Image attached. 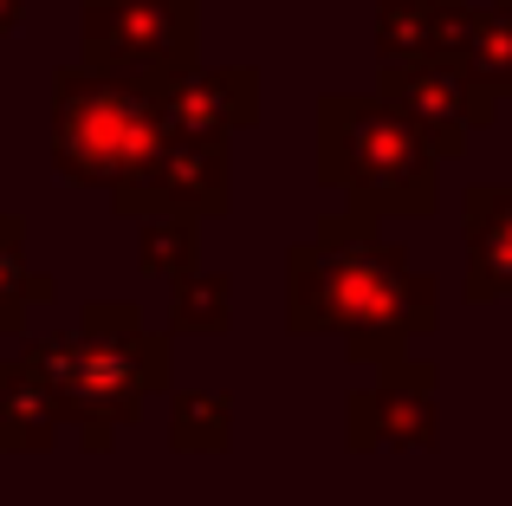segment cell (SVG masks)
Listing matches in <instances>:
<instances>
[{
	"instance_id": "6",
	"label": "cell",
	"mask_w": 512,
	"mask_h": 506,
	"mask_svg": "<svg viewBox=\"0 0 512 506\" xmlns=\"http://www.w3.org/2000/svg\"><path fill=\"white\" fill-rule=\"evenodd\" d=\"M111 208L124 221H156V215L221 221L234 208V156H227V143L208 137H163L111 189Z\"/></svg>"
},
{
	"instance_id": "13",
	"label": "cell",
	"mask_w": 512,
	"mask_h": 506,
	"mask_svg": "<svg viewBox=\"0 0 512 506\" xmlns=\"http://www.w3.org/2000/svg\"><path fill=\"white\" fill-rule=\"evenodd\" d=\"M234 442V390H169V448L221 455Z\"/></svg>"
},
{
	"instance_id": "8",
	"label": "cell",
	"mask_w": 512,
	"mask_h": 506,
	"mask_svg": "<svg viewBox=\"0 0 512 506\" xmlns=\"http://www.w3.org/2000/svg\"><path fill=\"white\" fill-rule=\"evenodd\" d=\"M435 390H441V370L428 357H402V364L376 370V383L344 396L350 455H370V448H435L441 442Z\"/></svg>"
},
{
	"instance_id": "9",
	"label": "cell",
	"mask_w": 512,
	"mask_h": 506,
	"mask_svg": "<svg viewBox=\"0 0 512 506\" xmlns=\"http://www.w3.org/2000/svg\"><path fill=\"white\" fill-rule=\"evenodd\" d=\"M150 98L169 137L227 143L234 130L260 124V72L253 65H188V72L150 78Z\"/></svg>"
},
{
	"instance_id": "10",
	"label": "cell",
	"mask_w": 512,
	"mask_h": 506,
	"mask_svg": "<svg viewBox=\"0 0 512 506\" xmlns=\"http://www.w3.org/2000/svg\"><path fill=\"white\" fill-rule=\"evenodd\" d=\"M474 20L467 0H376V65H461Z\"/></svg>"
},
{
	"instance_id": "16",
	"label": "cell",
	"mask_w": 512,
	"mask_h": 506,
	"mask_svg": "<svg viewBox=\"0 0 512 506\" xmlns=\"http://www.w3.org/2000/svg\"><path fill=\"white\" fill-rule=\"evenodd\" d=\"M467 85L480 91V98H512V0H493V7H480L474 20V46H467L461 59Z\"/></svg>"
},
{
	"instance_id": "12",
	"label": "cell",
	"mask_w": 512,
	"mask_h": 506,
	"mask_svg": "<svg viewBox=\"0 0 512 506\" xmlns=\"http://www.w3.org/2000/svg\"><path fill=\"white\" fill-rule=\"evenodd\" d=\"M65 429V409L33 370L13 357L0 364V455H46Z\"/></svg>"
},
{
	"instance_id": "1",
	"label": "cell",
	"mask_w": 512,
	"mask_h": 506,
	"mask_svg": "<svg viewBox=\"0 0 512 506\" xmlns=\"http://www.w3.org/2000/svg\"><path fill=\"white\" fill-rule=\"evenodd\" d=\"M286 331L292 338H344L350 364L389 370L415 338L441 331V286L415 273L409 247L383 241L376 215L318 221L312 241L286 247Z\"/></svg>"
},
{
	"instance_id": "11",
	"label": "cell",
	"mask_w": 512,
	"mask_h": 506,
	"mask_svg": "<svg viewBox=\"0 0 512 506\" xmlns=\"http://www.w3.org/2000/svg\"><path fill=\"white\" fill-rule=\"evenodd\" d=\"M461 247H467V273H461L467 305L512 299V182H467Z\"/></svg>"
},
{
	"instance_id": "3",
	"label": "cell",
	"mask_w": 512,
	"mask_h": 506,
	"mask_svg": "<svg viewBox=\"0 0 512 506\" xmlns=\"http://www.w3.org/2000/svg\"><path fill=\"white\" fill-rule=\"evenodd\" d=\"M318 189L350 195L357 215L428 221L441 208V163L376 91L318 98Z\"/></svg>"
},
{
	"instance_id": "15",
	"label": "cell",
	"mask_w": 512,
	"mask_h": 506,
	"mask_svg": "<svg viewBox=\"0 0 512 506\" xmlns=\"http://www.w3.org/2000/svg\"><path fill=\"white\" fill-rule=\"evenodd\" d=\"M46 299H59V286L46 273H33V260H26V221L0 215V331L20 338L26 305H46Z\"/></svg>"
},
{
	"instance_id": "2",
	"label": "cell",
	"mask_w": 512,
	"mask_h": 506,
	"mask_svg": "<svg viewBox=\"0 0 512 506\" xmlns=\"http://www.w3.org/2000/svg\"><path fill=\"white\" fill-rule=\"evenodd\" d=\"M20 364L59 396L65 429H78V442L104 455L117 429H130L150 396L175 383V344L169 331L143 325L137 299H85L65 331L20 338Z\"/></svg>"
},
{
	"instance_id": "18",
	"label": "cell",
	"mask_w": 512,
	"mask_h": 506,
	"mask_svg": "<svg viewBox=\"0 0 512 506\" xmlns=\"http://www.w3.org/2000/svg\"><path fill=\"white\" fill-rule=\"evenodd\" d=\"M26 26V0H0V39H13Z\"/></svg>"
},
{
	"instance_id": "7",
	"label": "cell",
	"mask_w": 512,
	"mask_h": 506,
	"mask_svg": "<svg viewBox=\"0 0 512 506\" xmlns=\"http://www.w3.org/2000/svg\"><path fill=\"white\" fill-rule=\"evenodd\" d=\"M376 98L428 143L435 163H461L474 130L500 117V104L480 98L461 65H376Z\"/></svg>"
},
{
	"instance_id": "17",
	"label": "cell",
	"mask_w": 512,
	"mask_h": 506,
	"mask_svg": "<svg viewBox=\"0 0 512 506\" xmlns=\"http://www.w3.org/2000/svg\"><path fill=\"white\" fill-rule=\"evenodd\" d=\"M195 253H201V221H188V215L137 221V273L175 286V279L195 273Z\"/></svg>"
},
{
	"instance_id": "5",
	"label": "cell",
	"mask_w": 512,
	"mask_h": 506,
	"mask_svg": "<svg viewBox=\"0 0 512 506\" xmlns=\"http://www.w3.org/2000/svg\"><path fill=\"white\" fill-rule=\"evenodd\" d=\"M201 46V0H78V65L104 78L188 72Z\"/></svg>"
},
{
	"instance_id": "4",
	"label": "cell",
	"mask_w": 512,
	"mask_h": 506,
	"mask_svg": "<svg viewBox=\"0 0 512 506\" xmlns=\"http://www.w3.org/2000/svg\"><path fill=\"white\" fill-rule=\"evenodd\" d=\"M150 78H104L85 65H52V176L111 195L163 143Z\"/></svg>"
},
{
	"instance_id": "14",
	"label": "cell",
	"mask_w": 512,
	"mask_h": 506,
	"mask_svg": "<svg viewBox=\"0 0 512 506\" xmlns=\"http://www.w3.org/2000/svg\"><path fill=\"white\" fill-rule=\"evenodd\" d=\"M234 331V279L227 273H188L169 286V338H227Z\"/></svg>"
}]
</instances>
